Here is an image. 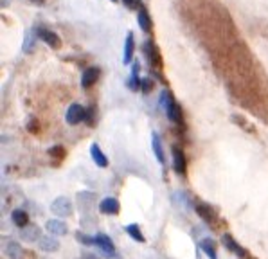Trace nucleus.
<instances>
[{
    "mask_svg": "<svg viewBox=\"0 0 268 259\" xmlns=\"http://www.w3.org/2000/svg\"><path fill=\"white\" fill-rule=\"evenodd\" d=\"M161 105L162 108L166 110L167 113V117L171 119L175 124H184V113H182V108H180V105L175 101V97L167 90H162V94H161Z\"/></svg>",
    "mask_w": 268,
    "mask_h": 259,
    "instance_id": "obj_1",
    "label": "nucleus"
},
{
    "mask_svg": "<svg viewBox=\"0 0 268 259\" xmlns=\"http://www.w3.org/2000/svg\"><path fill=\"white\" fill-rule=\"evenodd\" d=\"M51 211H53L54 216H58V218H67V216H71L72 214V204L69 198L65 196H60V198H56V200L51 204Z\"/></svg>",
    "mask_w": 268,
    "mask_h": 259,
    "instance_id": "obj_2",
    "label": "nucleus"
},
{
    "mask_svg": "<svg viewBox=\"0 0 268 259\" xmlns=\"http://www.w3.org/2000/svg\"><path fill=\"white\" fill-rule=\"evenodd\" d=\"M85 119H87V112H85V108L78 103H72L69 106V110H67V124H71V126H76V124L83 123Z\"/></svg>",
    "mask_w": 268,
    "mask_h": 259,
    "instance_id": "obj_3",
    "label": "nucleus"
},
{
    "mask_svg": "<svg viewBox=\"0 0 268 259\" xmlns=\"http://www.w3.org/2000/svg\"><path fill=\"white\" fill-rule=\"evenodd\" d=\"M95 245L99 247V250H101L107 258H113L115 256V247H113V243H112V240L108 238L107 234H99L95 236Z\"/></svg>",
    "mask_w": 268,
    "mask_h": 259,
    "instance_id": "obj_4",
    "label": "nucleus"
},
{
    "mask_svg": "<svg viewBox=\"0 0 268 259\" xmlns=\"http://www.w3.org/2000/svg\"><path fill=\"white\" fill-rule=\"evenodd\" d=\"M143 51H144V54H146L148 61L153 65V67H159V65H161V54H159V49H157V45L153 43V41L151 40L144 41Z\"/></svg>",
    "mask_w": 268,
    "mask_h": 259,
    "instance_id": "obj_5",
    "label": "nucleus"
},
{
    "mask_svg": "<svg viewBox=\"0 0 268 259\" xmlns=\"http://www.w3.org/2000/svg\"><path fill=\"white\" fill-rule=\"evenodd\" d=\"M173 169L179 173V175H185V169H187V160H185L184 151L180 149L179 146H173Z\"/></svg>",
    "mask_w": 268,
    "mask_h": 259,
    "instance_id": "obj_6",
    "label": "nucleus"
},
{
    "mask_svg": "<svg viewBox=\"0 0 268 259\" xmlns=\"http://www.w3.org/2000/svg\"><path fill=\"white\" fill-rule=\"evenodd\" d=\"M101 76V71L97 69V67H89L87 71L83 72V76H81V87L83 89H90V87H94L97 79Z\"/></svg>",
    "mask_w": 268,
    "mask_h": 259,
    "instance_id": "obj_7",
    "label": "nucleus"
},
{
    "mask_svg": "<svg viewBox=\"0 0 268 259\" xmlns=\"http://www.w3.org/2000/svg\"><path fill=\"white\" fill-rule=\"evenodd\" d=\"M221 241H223V245H225L227 247V250H231V252H234L236 254V256H238V258H247V256H249V254H247V250H245L243 247H241V245H238V243H236V240H234L231 234H223V238H221Z\"/></svg>",
    "mask_w": 268,
    "mask_h": 259,
    "instance_id": "obj_8",
    "label": "nucleus"
},
{
    "mask_svg": "<svg viewBox=\"0 0 268 259\" xmlns=\"http://www.w3.org/2000/svg\"><path fill=\"white\" fill-rule=\"evenodd\" d=\"M45 229L47 232H51L53 236H65L69 232V227H67L65 222H61V220L54 218V220H49L47 223H45Z\"/></svg>",
    "mask_w": 268,
    "mask_h": 259,
    "instance_id": "obj_9",
    "label": "nucleus"
},
{
    "mask_svg": "<svg viewBox=\"0 0 268 259\" xmlns=\"http://www.w3.org/2000/svg\"><path fill=\"white\" fill-rule=\"evenodd\" d=\"M119 209H121L119 200L113 198V196H108V198L101 200V204H99V211H101L103 214H117Z\"/></svg>",
    "mask_w": 268,
    "mask_h": 259,
    "instance_id": "obj_10",
    "label": "nucleus"
},
{
    "mask_svg": "<svg viewBox=\"0 0 268 259\" xmlns=\"http://www.w3.org/2000/svg\"><path fill=\"white\" fill-rule=\"evenodd\" d=\"M36 33H38V38L45 41L49 47H53V49H58V47H60L61 40L58 38V35H54L53 31H49V29H38Z\"/></svg>",
    "mask_w": 268,
    "mask_h": 259,
    "instance_id": "obj_11",
    "label": "nucleus"
},
{
    "mask_svg": "<svg viewBox=\"0 0 268 259\" xmlns=\"http://www.w3.org/2000/svg\"><path fill=\"white\" fill-rule=\"evenodd\" d=\"M133 49H135V38H133V33L130 31L125 40V54H123L125 65H130L133 61Z\"/></svg>",
    "mask_w": 268,
    "mask_h": 259,
    "instance_id": "obj_12",
    "label": "nucleus"
},
{
    "mask_svg": "<svg viewBox=\"0 0 268 259\" xmlns=\"http://www.w3.org/2000/svg\"><path fill=\"white\" fill-rule=\"evenodd\" d=\"M137 22H139V27H141L144 33H151L153 24H151V18H149V13L146 11V7H141L137 11Z\"/></svg>",
    "mask_w": 268,
    "mask_h": 259,
    "instance_id": "obj_13",
    "label": "nucleus"
},
{
    "mask_svg": "<svg viewBox=\"0 0 268 259\" xmlns=\"http://www.w3.org/2000/svg\"><path fill=\"white\" fill-rule=\"evenodd\" d=\"M197 212L202 216L203 220H205V222H207V223H213V222L216 220V211L209 205V204H203V202L202 204H197Z\"/></svg>",
    "mask_w": 268,
    "mask_h": 259,
    "instance_id": "obj_14",
    "label": "nucleus"
},
{
    "mask_svg": "<svg viewBox=\"0 0 268 259\" xmlns=\"http://www.w3.org/2000/svg\"><path fill=\"white\" fill-rule=\"evenodd\" d=\"M90 155H92V160H94V162L99 166V167H107V166H108L107 155L103 153L101 148L97 146V144H92V148H90Z\"/></svg>",
    "mask_w": 268,
    "mask_h": 259,
    "instance_id": "obj_15",
    "label": "nucleus"
},
{
    "mask_svg": "<svg viewBox=\"0 0 268 259\" xmlns=\"http://www.w3.org/2000/svg\"><path fill=\"white\" fill-rule=\"evenodd\" d=\"M151 146H153V153H155L157 160H159L161 164H164V162H166V155H164V149H162L161 137L157 135V133L151 135Z\"/></svg>",
    "mask_w": 268,
    "mask_h": 259,
    "instance_id": "obj_16",
    "label": "nucleus"
},
{
    "mask_svg": "<svg viewBox=\"0 0 268 259\" xmlns=\"http://www.w3.org/2000/svg\"><path fill=\"white\" fill-rule=\"evenodd\" d=\"M11 218H13V223L17 225V227H20V229L27 227V223H29V216H27V212L22 211V209H15Z\"/></svg>",
    "mask_w": 268,
    "mask_h": 259,
    "instance_id": "obj_17",
    "label": "nucleus"
},
{
    "mask_svg": "<svg viewBox=\"0 0 268 259\" xmlns=\"http://www.w3.org/2000/svg\"><path fill=\"white\" fill-rule=\"evenodd\" d=\"M200 248H202L203 252L207 254L209 259H218V252H216V243L211 240V238H205L200 241Z\"/></svg>",
    "mask_w": 268,
    "mask_h": 259,
    "instance_id": "obj_18",
    "label": "nucleus"
},
{
    "mask_svg": "<svg viewBox=\"0 0 268 259\" xmlns=\"http://www.w3.org/2000/svg\"><path fill=\"white\" fill-rule=\"evenodd\" d=\"M126 232L130 238H133L137 243H144V234L141 232V227L137 223H131V225H126Z\"/></svg>",
    "mask_w": 268,
    "mask_h": 259,
    "instance_id": "obj_19",
    "label": "nucleus"
},
{
    "mask_svg": "<svg viewBox=\"0 0 268 259\" xmlns=\"http://www.w3.org/2000/svg\"><path fill=\"white\" fill-rule=\"evenodd\" d=\"M40 245H42V250H45V252H56L60 248V243L56 241L54 238H43Z\"/></svg>",
    "mask_w": 268,
    "mask_h": 259,
    "instance_id": "obj_20",
    "label": "nucleus"
},
{
    "mask_svg": "<svg viewBox=\"0 0 268 259\" xmlns=\"http://www.w3.org/2000/svg\"><path fill=\"white\" fill-rule=\"evenodd\" d=\"M121 2H123V4H125L128 9H137V11H139V9L143 7L141 0H121Z\"/></svg>",
    "mask_w": 268,
    "mask_h": 259,
    "instance_id": "obj_21",
    "label": "nucleus"
},
{
    "mask_svg": "<svg viewBox=\"0 0 268 259\" xmlns=\"http://www.w3.org/2000/svg\"><path fill=\"white\" fill-rule=\"evenodd\" d=\"M36 230H38V229H36V227H33V229H31V232H29V230H27V229H25V227H24V232H22V238H24V240H27V241H35V240H36V234H35Z\"/></svg>",
    "mask_w": 268,
    "mask_h": 259,
    "instance_id": "obj_22",
    "label": "nucleus"
},
{
    "mask_svg": "<svg viewBox=\"0 0 268 259\" xmlns=\"http://www.w3.org/2000/svg\"><path fill=\"white\" fill-rule=\"evenodd\" d=\"M151 89H153V81H151V79H143V81H141V90H143V92L148 94V92H151Z\"/></svg>",
    "mask_w": 268,
    "mask_h": 259,
    "instance_id": "obj_23",
    "label": "nucleus"
},
{
    "mask_svg": "<svg viewBox=\"0 0 268 259\" xmlns=\"http://www.w3.org/2000/svg\"><path fill=\"white\" fill-rule=\"evenodd\" d=\"M78 240L85 245H95V238H89V236H83L81 232L78 234Z\"/></svg>",
    "mask_w": 268,
    "mask_h": 259,
    "instance_id": "obj_24",
    "label": "nucleus"
},
{
    "mask_svg": "<svg viewBox=\"0 0 268 259\" xmlns=\"http://www.w3.org/2000/svg\"><path fill=\"white\" fill-rule=\"evenodd\" d=\"M29 2H33V4H38V6H40V4H43L45 0H29Z\"/></svg>",
    "mask_w": 268,
    "mask_h": 259,
    "instance_id": "obj_25",
    "label": "nucleus"
},
{
    "mask_svg": "<svg viewBox=\"0 0 268 259\" xmlns=\"http://www.w3.org/2000/svg\"><path fill=\"white\" fill-rule=\"evenodd\" d=\"M113 2H115V0H113Z\"/></svg>",
    "mask_w": 268,
    "mask_h": 259,
    "instance_id": "obj_26",
    "label": "nucleus"
}]
</instances>
